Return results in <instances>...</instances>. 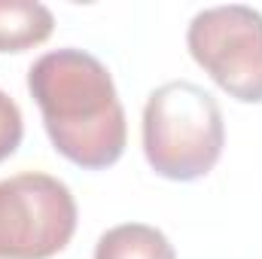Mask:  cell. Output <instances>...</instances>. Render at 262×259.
Segmentation results:
<instances>
[{
	"label": "cell",
	"instance_id": "1",
	"mask_svg": "<svg viewBox=\"0 0 262 259\" xmlns=\"http://www.w3.org/2000/svg\"><path fill=\"white\" fill-rule=\"evenodd\" d=\"M28 92L52 146L67 162L101 171L122 159L128 125L107 64L82 49H55L28 70Z\"/></svg>",
	"mask_w": 262,
	"mask_h": 259
},
{
	"label": "cell",
	"instance_id": "2",
	"mask_svg": "<svg viewBox=\"0 0 262 259\" xmlns=\"http://www.w3.org/2000/svg\"><path fill=\"white\" fill-rule=\"evenodd\" d=\"M226 146L216 98L189 79L159 85L143 107V153L149 168L177 183L207 177Z\"/></svg>",
	"mask_w": 262,
	"mask_h": 259
},
{
	"label": "cell",
	"instance_id": "3",
	"mask_svg": "<svg viewBox=\"0 0 262 259\" xmlns=\"http://www.w3.org/2000/svg\"><path fill=\"white\" fill-rule=\"evenodd\" d=\"M76 232V201L52 174L0 180V259H52Z\"/></svg>",
	"mask_w": 262,
	"mask_h": 259
},
{
	"label": "cell",
	"instance_id": "4",
	"mask_svg": "<svg viewBox=\"0 0 262 259\" xmlns=\"http://www.w3.org/2000/svg\"><path fill=\"white\" fill-rule=\"evenodd\" d=\"M195 64L235 101L262 104V12L244 3L195 12L186 31Z\"/></svg>",
	"mask_w": 262,
	"mask_h": 259
},
{
	"label": "cell",
	"instance_id": "5",
	"mask_svg": "<svg viewBox=\"0 0 262 259\" xmlns=\"http://www.w3.org/2000/svg\"><path fill=\"white\" fill-rule=\"evenodd\" d=\"M55 15L34 0H0V52H25L46 43Z\"/></svg>",
	"mask_w": 262,
	"mask_h": 259
},
{
	"label": "cell",
	"instance_id": "6",
	"mask_svg": "<svg viewBox=\"0 0 262 259\" xmlns=\"http://www.w3.org/2000/svg\"><path fill=\"white\" fill-rule=\"evenodd\" d=\"M95 259H177V253L168 235L159 232L156 226L122 223L98 238Z\"/></svg>",
	"mask_w": 262,
	"mask_h": 259
},
{
	"label": "cell",
	"instance_id": "7",
	"mask_svg": "<svg viewBox=\"0 0 262 259\" xmlns=\"http://www.w3.org/2000/svg\"><path fill=\"white\" fill-rule=\"evenodd\" d=\"M21 137H25L21 110L6 92H0V162H6L21 146Z\"/></svg>",
	"mask_w": 262,
	"mask_h": 259
}]
</instances>
